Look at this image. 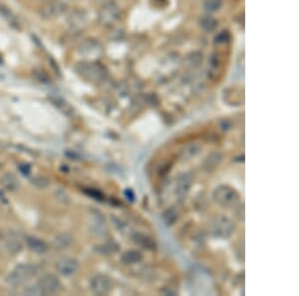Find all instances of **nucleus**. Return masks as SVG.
Wrapping results in <instances>:
<instances>
[{
	"label": "nucleus",
	"instance_id": "1",
	"mask_svg": "<svg viewBox=\"0 0 299 296\" xmlns=\"http://www.w3.org/2000/svg\"><path fill=\"white\" fill-rule=\"evenodd\" d=\"M37 273V267L30 263L17 265L6 277V282L11 286H21L31 280Z\"/></svg>",
	"mask_w": 299,
	"mask_h": 296
},
{
	"label": "nucleus",
	"instance_id": "2",
	"mask_svg": "<svg viewBox=\"0 0 299 296\" xmlns=\"http://www.w3.org/2000/svg\"><path fill=\"white\" fill-rule=\"evenodd\" d=\"M75 71L88 81L99 82L107 76L106 68L96 61H82L75 66Z\"/></svg>",
	"mask_w": 299,
	"mask_h": 296
},
{
	"label": "nucleus",
	"instance_id": "3",
	"mask_svg": "<svg viewBox=\"0 0 299 296\" xmlns=\"http://www.w3.org/2000/svg\"><path fill=\"white\" fill-rule=\"evenodd\" d=\"M121 18V9L114 1L103 4L98 13L100 25L106 28L114 26Z\"/></svg>",
	"mask_w": 299,
	"mask_h": 296
},
{
	"label": "nucleus",
	"instance_id": "4",
	"mask_svg": "<svg viewBox=\"0 0 299 296\" xmlns=\"http://www.w3.org/2000/svg\"><path fill=\"white\" fill-rule=\"evenodd\" d=\"M66 3L60 0H50L39 9L38 14L44 20H55L67 12Z\"/></svg>",
	"mask_w": 299,
	"mask_h": 296
},
{
	"label": "nucleus",
	"instance_id": "5",
	"mask_svg": "<svg viewBox=\"0 0 299 296\" xmlns=\"http://www.w3.org/2000/svg\"><path fill=\"white\" fill-rule=\"evenodd\" d=\"M78 53L80 56L84 57L86 61H96V59L102 55L103 48L98 41L89 38L81 43Z\"/></svg>",
	"mask_w": 299,
	"mask_h": 296
},
{
	"label": "nucleus",
	"instance_id": "6",
	"mask_svg": "<svg viewBox=\"0 0 299 296\" xmlns=\"http://www.w3.org/2000/svg\"><path fill=\"white\" fill-rule=\"evenodd\" d=\"M37 286L40 289L42 295H52L60 292L62 284L60 280L53 274L43 275L37 282Z\"/></svg>",
	"mask_w": 299,
	"mask_h": 296
},
{
	"label": "nucleus",
	"instance_id": "7",
	"mask_svg": "<svg viewBox=\"0 0 299 296\" xmlns=\"http://www.w3.org/2000/svg\"><path fill=\"white\" fill-rule=\"evenodd\" d=\"M88 22V17L83 10H74L67 17V24L73 31L82 30Z\"/></svg>",
	"mask_w": 299,
	"mask_h": 296
},
{
	"label": "nucleus",
	"instance_id": "8",
	"mask_svg": "<svg viewBox=\"0 0 299 296\" xmlns=\"http://www.w3.org/2000/svg\"><path fill=\"white\" fill-rule=\"evenodd\" d=\"M79 268L78 262L71 258H62L56 263V269L64 276H71L77 272Z\"/></svg>",
	"mask_w": 299,
	"mask_h": 296
},
{
	"label": "nucleus",
	"instance_id": "9",
	"mask_svg": "<svg viewBox=\"0 0 299 296\" xmlns=\"http://www.w3.org/2000/svg\"><path fill=\"white\" fill-rule=\"evenodd\" d=\"M91 288L95 294L105 295L110 292L112 283L109 278L103 275H97L91 280Z\"/></svg>",
	"mask_w": 299,
	"mask_h": 296
},
{
	"label": "nucleus",
	"instance_id": "10",
	"mask_svg": "<svg viewBox=\"0 0 299 296\" xmlns=\"http://www.w3.org/2000/svg\"><path fill=\"white\" fill-rule=\"evenodd\" d=\"M215 195L217 197V200L224 205H233L238 200L237 194L228 187L220 188L219 190H217Z\"/></svg>",
	"mask_w": 299,
	"mask_h": 296
},
{
	"label": "nucleus",
	"instance_id": "11",
	"mask_svg": "<svg viewBox=\"0 0 299 296\" xmlns=\"http://www.w3.org/2000/svg\"><path fill=\"white\" fill-rule=\"evenodd\" d=\"M25 242L27 247L34 253L44 255L48 250V246L45 243V241L35 236H27L25 238Z\"/></svg>",
	"mask_w": 299,
	"mask_h": 296
},
{
	"label": "nucleus",
	"instance_id": "12",
	"mask_svg": "<svg viewBox=\"0 0 299 296\" xmlns=\"http://www.w3.org/2000/svg\"><path fill=\"white\" fill-rule=\"evenodd\" d=\"M199 27L204 32H212L218 28L219 22L215 17L210 15H205L199 19Z\"/></svg>",
	"mask_w": 299,
	"mask_h": 296
},
{
	"label": "nucleus",
	"instance_id": "13",
	"mask_svg": "<svg viewBox=\"0 0 299 296\" xmlns=\"http://www.w3.org/2000/svg\"><path fill=\"white\" fill-rule=\"evenodd\" d=\"M6 245L7 247L9 248L10 251L12 252H17L21 249L22 247V244H21V240H20V237L14 233H9L8 236L6 237Z\"/></svg>",
	"mask_w": 299,
	"mask_h": 296
},
{
	"label": "nucleus",
	"instance_id": "14",
	"mask_svg": "<svg viewBox=\"0 0 299 296\" xmlns=\"http://www.w3.org/2000/svg\"><path fill=\"white\" fill-rule=\"evenodd\" d=\"M1 185L8 191H14L19 186V181L13 174H6L1 179Z\"/></svg>",
	"mask_w": 299,
	"mask_h": 296
},
{
	"label": "nucleus",
	"instance_id": "15",
	"mask_svg": "<svg viewBox=\"0 0 299 296\" xmlns=\"http://www.w3.org/2000/svg\"><path fill=\"white\" fill-rule=\"evenodd\" d=\"M54 244L57 249H66L72 244V236L68 233L60 234L55 238Z\"/></svg>",
	"mask_w": 299,
	"mask_h": 296
},
{
	"label": "nucleus",
	"instance_id": "16",
	"mask_svg": "<svg viewBox=\"0 0 299 296\" xmlns=\"http://www.w3.org/2000/svg\"><path fill=\"white\" fill-rule=\"evenodd\" d=\"M0 13H1V15L7 20V22H8L10 25H12V26H16V27L19 25V22H18L17 18L15 17V15H13V13H12L9 9H7L6 7L1 6V7H0Z\"/></svg>",
	"mask_w": 299,
	"mask_h": 296
},
{
	"label": "nucleus",
	"instance_id": "17",
	"mask_svg": "<svg viewBox=\"0 0 299 296\" xmlns=\"http://www.w3.org/2000/svg\"><path fill=\"white\" fill-rule=\"evenodd\" d=\"M223 6V0H205L203 7L207 12L213 13L219 11Z\"/></svg>",
	"mask_w": 299,
	"mask_h": 296
},
{
	"label": "nucleus",
	"instance_id": "18",
	"mask_svg": "<svg viewBox=\"0 0 299 296\" xmlns=\"http://www.w3.org/2000/svg\"><path fill=\"white\" fill-rule=\"evenodd\" d=\"M140 260H141V255L138 253V252H136V251H133V250H131V251H127V252L124 253L123 257H122V261H123L124 263H127V264H129V263H137V262H139Z\"/></svg>",
	"mask_w": 299,
	"mask_h": 296
},
{
	"label": "nucleus",
	"instance_id": "19",
	"mask_svg": "<svg viewBox=\"0 0 299 296\" xmlns=\"http://www.w3.org/2000/svg\"><path fill=\"white\" fill-rule=\"evenodd\" d=\"M230 38H231V36L229 33L227 31H223L216 37V42L217 43H226L230 40Z\"/></svg>",
	"mask_w": 299,
	"mask_h": 296
},
{
	"label": "nucleus",
	"instance_id": "20",
	"mask_svg": "<svg viewBox=\"0 0 299 296\" xmlns=\"http://www.w3.org/2000/svg\"><path fill=\"white\" fill-rule=\"evenodd\" d=\"M24 292H25V294H27V295H42V293H41L40 289L38 288L37 284L34 285V286H30V287L26 288Z\"/></svg>",
	"mask_w": 299,
	"mask_h": 296
},
{
	"label": "nucleus",
	"instance_id": "21",
	"mask_svg": "<svg viewBox=\"0 0 299 296\" xmlns=\"http://www.w3.org/2000/svg\"><path fill=\"white\" fill-rule=\"evenodd\" d=\"M114 0H95V2L99 3V4H106V3H109V2H113Z\"/></svg>",
	"mask_w": 299,
	"mask_h": 296
},
{
	"label": "nucleus",
	"instance_id": "22",
	"mask_svg": "<svg viewBox=\"0 0 299 296\" xmlns=\"http://www.w3.org/2000/svg\"><path fill=\"white\" fill-rule=\"evenodd\" d=\"M36 1H45V2H47V1H50V0H36Z\"/></svg>",
	"mask_w": 299,
	"mask_h": 296
}]
</instances>
